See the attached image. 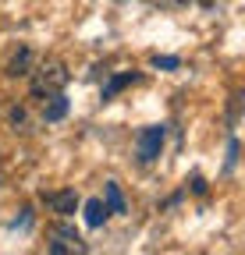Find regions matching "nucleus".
Wrapping results in <instances>:
<instances>
[{
    "label": "nucleus",
    "mask_w": 245,
    "mask_h": 255,
    "mask_svg": "<svg viewBox=\"0 0 245 255\" xmlns=\"http://www.w3.org/2000/svg\"><path fill=\"white\" fill-rule=\"evenodd\" d=\"M28 78H32V96L36 100H43V96H53V92H64V85H68V68L60 60H43V64H36L32 71H28Z\"/></svg>",
    "instance_id": "obj_1"
},
{
    "label": "nucleus",
    "mask_w": 245,
    "mask_h": 255,
    "mask_svg": "<svg viewBox=\"0 0 245 255\" xmlns=\"http://www.w3.org/2000/svg\"><path fill=\"white\" fill-rule=\"evenodd\" d=\"M46 252L50 255H85L89 245L82 241V234L75 227H68V223H53V227L46 231Z\"/></svg>",
    "instance_id": "obj_2"
},
{
    "label": "nucleus",
    "mask_w": 245,
    "mask_h": 255,
    "mask_svg": "<svg viewBox=\"0 0 245 255\" xmlns=\"http://www.w3.org/2000/svg\"><path fill=\"white\" fill-rule=\"evenodd\" d=\"M43 202H46V206H50V213H57V216H75V209H78V195H75V188L43 191Z\"/></svg>",
    "instance_id": "obj_3"
},
{
    "label": "nucleus",
    "mask_w": 245,
    "mask_h": 255,
    "mask_svg": "<svg viewBox=\"0 0 245 255\" xmlns=\"http://www.w3.org/2000/svg\"><path fill=\"white\" fill-rule=\"evenodd\" d=\"M160 149H164V128L153 124V128H146L139 135V159L142 163H153V159L160 156Z\"/></svg>",
    "instance_id": "obj_4"
},
{
    "label": "nucleus",
    "mask_w": 245,
    "mask_h": 255,
    "mask_svg": "<svg viewBox=\"0 0 245 255\" xmlns=\"http://www.w3.org/2000/svg\"><path fill=\"white\" fill-rule=\"evenodd\" d=\"M32 68H36V53L28 50V46H21V50H18V53H14L11 60H7L4 75H7V78H25V75L32 71Z\"/></svg>",
    "instance_id": "obj_5"
},
{
    "label": "nucleus",
    "mask_w": 245,
    "mask_h": 255,
    "mask_svg": "<svg viewBox=\"0 0 245 255\" xmlns=\"http://www.w3.org/2000/svg\"><path fill=\"white\" fill-rule=\"evenodd\" d=\"M107 216H110V209H107L103 199H89L85 202V223H89V227H103Z\"/></svg>",
    "instance_id": "obj_6"
},
{
    "label": "nucleus",
    "mask_w": 245,
    "mask_h": 255,
    "mask_svg": "<svg viewBox=\"0 0 245 255\" xmlns=\"http://www.w3.org/2000/svg\"><path fill=\"white\" fill-rule=\"evenodd\" d=\"M68 114V100L60 92H53V96H46V103H43V121H60Z\"/></svg>",
    "instance_id": "obj_7"
},
{
    "label": "nucleus",
    "mask_w": 245,
    "mask_h": 255,
    "mask_svg": "<svg viewBox=\"0 0 245 255\" xmlns=\"http://www.w3.org/2000/svg\"><path fill=\"white\" fill-rule=\"evenodd\" d=\"M132 82H139V75L135 71H128V75H117V78H110L107 85H103V100H110V96H117L125 85H132Z\"/></svg>",
    "instance_id": "obj_8"
},
{
    "label": "nucleus",
    "mask_w": 245,
    "mask_h": 255,
    "mask_svg": "<svg viewBox=\"0 0 245 255\" xmlns=\"http://www.w3.org/2000/svg\"><path fill=\"white\" fill-rule=\"evenodd\" d=\"M107 209L110 213H125V199H121L117 184H107Z\"/></svg>",
    "instance_id": "obj_9"
},
{
    "label": "nucleus",
    "mask_w": 245,
    "mask_h": 255,
    "mask_svg": "<svg viewBox=\"0 0 245 255\" xmlns=\"http://www.w3.org/2000/svg\"><path fill=\"white\" fill-rule=\"evenodd\" d=\"M153 64H157V68H178L181 60H178V57H160V53H157V57H153Z\"/></svg>",
    "instance_id": "obj_10"
},
{
    "label": "nucleus",
    "mask_w": 245,
    "mask_h": 255,
    "mask_svg": "<svg viewBox=\"0 0 245 255\" xmlns=\"http://www.w3.org/2000/svg\"><path fill=\"white\" fill-rule=\"evenodd\" d=\"M11 124H14V128H25V110H21V107L11 110Z\"/></svg>",
    "instance_id": "obj_11"
},
{
    "label": "nucleus",
    "mask_w": 245,
    "mask_h": 255,
    "mask_svg": "<svg viewBox=\"0 0 245 255\" xmlns=\"http://www.w3.org/2000/svg\"><path fill=\"white\" fill-rule=\"evenodd\" d=\"M192 188L199 191V195H206V181H203V177H192Z\"/></svg>",
    "instance_id": "obj_12"
}]
</instances>
